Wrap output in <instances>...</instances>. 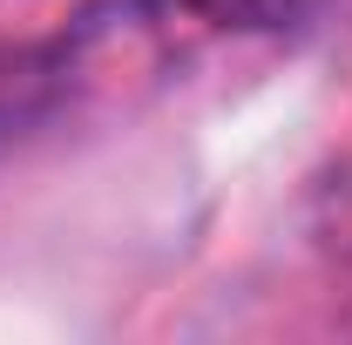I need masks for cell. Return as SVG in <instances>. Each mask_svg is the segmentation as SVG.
Returning a JSON list of instances; mask_svg holds the SVG:
<instances>
[{"label": "cell", "instance_id": "6da1fadb", "mask_svg": "<svg viewBox=\"0 0 352 345\" xmlns=\"http://www.w3.org/2000/svg\"><path fill=\"white\" fill-rule=\"evenodd\" d=\"M176 7L204 14L210 27H292V21L318 14L325 0H176Z\"/></svg>", "mask_w": 352, "mask_h": 345}]
</instances>
